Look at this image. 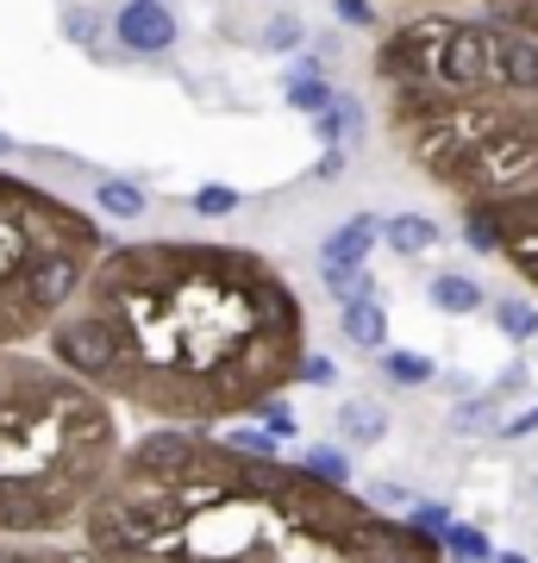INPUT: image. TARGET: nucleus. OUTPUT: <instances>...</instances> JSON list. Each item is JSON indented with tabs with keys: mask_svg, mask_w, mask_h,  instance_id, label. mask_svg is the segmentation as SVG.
I'll return each mask as SVG.
<instances>
[{
	"mask_svg": "<svg viewBox=\"0 0 538 563\" xmlns=\"http://www.w3.org/2000/svg\"><path fill=\"white\" fill-rule=\"evenodd\" d=\"M439 239H444L439 220H432V213H414V207H400V213L382 220V244H388L395 257H426Z\"/></svg>",
	"mask_w": 538,
	"mask_h": 563,
	"instance_id": "10",
	"label": "nucleus"
},
{
	"mask_svg": "<svg viewBox=\"0 0 538 563\" xmlns=\"http://www.w3.org/2000/svg\"><path fill=\"white\" fill-rule=\"evenodd\" d=\"M220 439L232 444V451H244V457H276V439H270V432H257L251 420H239L232 432H220Z\"/></svg>",
	"mask_w": 538,
	"mask_h": 563,
	"instance_id": "24",
	"label": "nucleus"
},
{
	"mask_svg": "<svg viewBox=\"0 0 538 563\" xmlns=\"http://www.w3.org/2000/svg\"><path fill=\"white\" fill-rule=\"evenodd\" d=\"M532 432H538V401H532V407H519L514 420L501 426V439H532Z\"/></svg>",
	"mask_w": 538,
	"mask_h": 563,
	"instance_id": "30",
	"label": "nucleus"
},
{
	"mask_svg": "<svg viewBox=\"0 0 538 563\" xmlns=\"http://www.w3.org/2000/svg\"><path fill=\"white\" fill-rule=\"evenodd\" d=\"M382 363V376L395 388H426V383H439V369H432V357H419V351H376Z\"/></svg>",
	"mask_w": 538,
	"mask_h": 563,
	"instance_id": "17",
	"label": "nucleus"
},
{
	"mask_svg": "<svg viewBox=\"0 0 538 563\" xmlns=\"http://www.w3.org/2000/svg\"><path fill=\"white\" fill-rule=\"evenodd\" d=\"M407 7H458V13H482V20H501L538 38V0H407Z\"/></svg>",
	"mask_w": 538,
	"mask_h": 563,
	"instance_id": "12",
	"label": "nucleus"
},
{
	"mask_svg": "<svg viewBox=\"0 0 538 563\" xmlns=\"http://www.w3.org/2000/svg\"><path fill=\"white\" fill-rule=\"evenodd\" d=\"M113 38H120L125 57H163V51H176L182 25L163 0H125L113 13Z\"/></svg>",
	"mask_w": 538,
	"mask_h": 563,
	"instance_id": "6",
	"label": "nucleus"
},
{
	"mask_svg": "<svg viewBox=\"0 0 538 563\" xmlns=\"http://www.w3.org/2000/svg\"><path fill=\"white\" fill-rule=\"evenodd\" d=\"M376 244H382V220L376 213H351L344 225L326 232V244H319V269H363Z\"/></svg>",
	"mask_w": 538,
	"mask_h": 563,
	"instance_id": "7",
	"label": "nucleus"
},
{
	"mask_svg": "<svg viewBox=\"0 0 538 563\" xmlns=\"http://www.w3.org/2000/svg\"><path fill=\"white\" fill-rule=\"evenodd\" d=\"M495 332L501 339H514V344H526V339H538V307L532 301H519V295H495Z\"/></svg>",
	"mask_w": 538,
	"mask_h": 563,
	"instance_id": "16",
	"label": "nucleus"
},
{
	"mask_svg": "<svg viewBox=\"0 0 538 563\" xmlns=\"http://www.w3.org/2000/svg\"><path fill=\"white\" fill-rule=\"evenodd\" d=\"M307 301L276 263L226 239L107 244L44 357L151 426H239L307 363Z\"/></svg>",
	"mask_w": 538,
	"mask_h": 563,
	"instance_id": "1",
	"label": "nucleus"
},
{
	"mask_svg": "<svg viewBox=\"0 0 538 563\" xmlns=\"http://www.w3.org/2000/svg\"><path fill=\"white\" fill-rule=\"evenodd\" d=\"M488 563H526V558H488Z\"/></svg>",
	"mask_w": 538,
	"mask_h": 563,
	"instance_id": "33",
	"label": "nucleus"
},
{
	"mask_svg": "<svg viewBox=\"0 0 538 563\" xmlns=\"http://www.w3.org/2000/svg\"><path fill=\"white\" fill-rule=\"evenodd\" d=\"M76 532L95 563H444L432 532L358 488L195 426L125 439Z\"/></svg>",
	"mask_w": 538,
	"mask_h": 563,
	"instance_id": "2",
	"label": "nucleus"
},
{
	"mask_svg": "<svg viewBox=\"0 0 538 563\" xmlns=\"http://www.w3.org/2000/svg\"><path fill=\"white\" fill-rule=\"evenodd\" d=\"M0 563H95V558L63 539H0Z\"/></svg>",
	"mask_w": 538,
	"mask_h": 563,
	"instance_id": "14",
	"label": "nucleus"
},
{
	"mask_svg": "<svg viewBox=\"0 0 538 563\" xmlns=\"http://www.w3.org/2000/svg\"><path fill=\"white\" fill-rule=\"evenodd\" d=\"M239 188H220V181H207V188H195V195H188V207H195L200 220H226V213H239Z\"/></svg>",
	"mask_w": 538,
	"mask_h": 563,
	"instance_id": "22",
	"label": "nucleus"
},
{
	"mask_svg": "<svg viewBox=\"0 0 538 563\" xmlns=\"http://www.w3.org/2000/svg\"><path fill=\"white\" fill-rule=\"evenodd\" d=\"M282 101L295 107V113H326V107L339 101V88L326 81L319 57H295V69H288V81H282Z\"/></svg>",
	"mask_w": 538,
	"mask_h": 563,
	"instance_id": "11",
	"label": "nucleus"
},
{
	"mask_svg": "<svg viewBox=\"0 0 538 563\" xmlns=\"http://www.w3.org/2000/svg\"><path fill=\"white\" fill-rule=\"evenodd\" d=\"M344 163H351V151H344V144H339V151H326V157L314 163V181H332V176H344Z\"/></svg>",
	"mask_w": 538,
	"mask_h": 563,
	"instance_id": "31",
	"label": "nucleus"
},
{
	"mask_svg": "<svg viewBox=\"0 0 538 563\" xmlns=\"http://www.w3.org/2000/svg\"><path fill=\"white\" fill-rule=\"evenodd\" d=\"M319 282H326V295L339 307H351V301H382V282H376V269L363 263V269H319Z\"/></svg>",
	"mask_w": 538,
	"mask_h": 563,
	"instance_id": "15",
	"label": "nucleus"
},
{
	"mask_svg": "<svg viewBox=\"0 0 538 563\" xmlns=\"http://www.w3.org/2000/svg\"><path fill=\"white\" fill-rule=\"evenodd\" d=\"M300 383H314V388L339 383V369H332V357H319V351H307V363H300Z\"/></svg>",
	"mask_w": 538,
	"mask_h": 563,
	"instance_id": "29",
	"label": "nucleus"
},
{
	"mask_svg": "<svg viewBox=\"0 0 538 563\" xmlns=\"http://www.w3.org/2000/svg\"><path fill=\"white\" fill-rule=\"evenodd\" d=\"M107 232L57 188L0 169V351H25L69 313Z\"/></svg>",
	"mask_w": 538,
	"mask_h": 563,
	"instance_id": "5",
	"label": "nucleus"
},
{
	"mask_svg": "<svg viewBox=\"0 0 538 563\" xmlns=\"http://www.w3.org/2000/svg\"><path fill=\"white\" fill-rule=\"evenodd\" d=\"M0 157H13V139H7V132H0Z\"/></svg>",
	"mask_w": 538,
	"mask_h": 563,
	"instance_id": "32",
	"label": "nucleus"
},
{
	"mask_svg": "<svg viewBox=\"0 0 538 563\" xmlns=\"http://www.w3.org/2000/svg\"><path fill=\"white\" fill-rule=\"evenodd\" d=\"M439 544H444V563H488V558H495V551H488V539H482L476 526H463V520L444 526Z\"/></svg>",
	"mask_w": 538,
	"mask_h": 563,
	"instance_id": "19",
	"label": "nucleus"
},
{
	"mask_svg": "<svg viewBox=\"0 0 538 563\" xmlns=\"http://www.w3.org/2000/svg\"><path fill=\"white\" fill-rule=\"evenodd\" d=\"M163 7H169V0H163Z\"/></svg>",
	"mask_w": 538,
	"mask_h": 563,
	"instance_id": "34",
	"label": "nucleus"
},
{
	"mask_svg": "<svg viewBox=\"0 0 538 563\" xmlns=\"http://www.w3.org/2000/svg\"><path fill=\"white\" fill-rule=\"evenodd\" d=\"M300 470H314L319 483H339L351 488V457H344V444H319V451H307V457H295Z\"/></svg>",
	"mask_w": 538,
	"mask_h": 563,
	"instance_id": "20",
	"label": "nucleus"
},
{
	"mask_svg": "<svg viewBox=\"0 0 538 563\" xmlns=\"http://www.w3.org/2000/svg\"><path fill=\"white\" fill-rule=\"evenodd\" d=\"M495 407H501V401H488V395H470V401H458V413H451V432H482V426H501Z\"/></svg>",
	"mask_w": 538,
	"mask_h": 563,
	"instance_id": "23",
	"label": "nucleus"
},
{
	"mask_svg": "<svg viewBox=\"0 0 538 563\" xmlns=\"http://www.w3.org/2000/svg\"><path fill=\"white\" fill-rule=\"evenodd\" d=\"M257 420L270 426V439H276V444H282V439H295V432H300V420L288 413V401H263V407H257Z\"/></svg>",
	"mask_w": 538,
	"mask_h": 563,
	"instance_id": "26",
	"label": "nucleus"
},
{
	"mask_svg": "<svg viewBox=\"0 0 538 563\" xmlns=\"http://www.w3.org/2000/svg\"><path fill=\"white\" fill-rule=\"evenodd\" d=\"M120 451V407L39 351H0V539L76 532Z\"/></svg>",
	"mask_w": 538,
	"mask_h": 563,
	"instance_id": "4",
	"label": "nucleus"
},
{
	"mask_svg": "<svg viewBox=\"0 0 538 563\" xmlns=\"http://www.w3.org/2000/svg\"><path fill=\"white\" fill-rule=\"evenodd\" d=\"M395 151L463 213V244L538 288V38L458 7H407L376 38Z\"/></svg>",
	"mask_w": 538,
	"mask_h": 563,
	"instance_id": "3",
	"label": "nucleus"
},
{
	"mask_svg": "<svg viewBox=\"0 0 538 563\" xmlns=\"http://www.w3.org/2000/svg\"><path fill=\"white\" fill-rule=\"evenodd\" d=\"M339 325H344V339L358 344V351H382V344H388V307L382 301L339 307Z\"/></svg>",
	"mask_w": 538,
	"mask_h": 563,
	"instance_id": "13",
	"label": "nucleus"
},
{
	"mask_svg": "<svg viewBox=\"0 0 538 563\" xmlns=\"http://www.w3.org/2000/svg\"><path fill=\"white\" fill-rule=\"evenodd\" d=\"M95 201H100V213H113V220H139L144 207H151V195H144L139 181H95Z\"/></svg>",
	"mask_w": 538,
	"mask_h": 563,
	"instance_id": "18",
	"label": "nucleus"
},
{
	"mask_svg": "<svg viewBox=\"0 0 538 563\" xmlns=\"http://www.w3.org/2000/svg\"><path fill=\"white\" fill-rule=\"evenodd\" d=\"M339 439L351 451H370V444L388 439V407L370 401V395H344L339 401Z\"/></svg>",
	"mask_w": 538,
	"mask_h": 563,
	"instance_id": "9",
	"label": "nucleus"
},
{
	"mask_svg": "<svg viewBox=\"0 0 538 563\" xmlns=\"http://www.w3.org/2000/svg\"><path fill=\"white\" fill-rule=\"evenodd\" d=\"M426 301L439 307V313H451V320H463V313H482L488 295H482V282L470 269H432L426 276Z\"/></svg>",
	"mask_w": 538,
	"mask_h": 563,
	"instance_id": "8",
	"label": "nucleus"
},
{
	"mask_svg": "<svg viewBox=\"0 0 538 563\" xmlns=\"http://www.w3.org/2000/svg\"><path fill=\"white\" fill-rule=\"evenodd\" d=\"M314 139L326 144V151H339V144H344V113H339V101L326 107V113H314Z\"/></svg>",
	"mask_w": 538,
	"mask_h": 563,
	"instance_id": "28",
	"label": "nucleus"
},
{
	"mask_svg": "<svg viewBox=\"0 0 538 563\" xmlns=\"http://www.w3.org/2000/svg\"><path fill=\"white\" fill-rule=\"evenodd\" d=\"M63 32H69L76 44H100V32H107V20H100V13H88V7H76V13L63 20Z\"/></svg>",
	"mask_w": 538,
	"mask_h": 563,
	"instance_id": "27",
	"label": "nucleus"
},
{
	"mask_svg": "<svg viewBox=\"0 0 538 563\" xmlns=\"http://www.w3.org/2000/svg\"><path fill=\"white\" fill-rule=\"evenodd\" d=\"M532 488H538V483H532Z\"/></svg>",
	"mask_w": 538,
	"mask_h": 563,
	"instance_id": "35",
	"label": "nucleus"
},
{
	"mask_svg": "<svg viewBox=\"0 0 538 563\" xmlns=\"http://www.w3.org/2000/svg\"><path fill=\"white\" fill-rule=\"evenodd\" d=\"M263 51H295V57H300V51H307V20H300V13H276V20H270V25H263Z\"/></svg>",
	"mask_w": 538,
	"mask_h": 563,
	"instance_id": "21",
	"label": "nucleus"
},
{
	"mask_svg": "<svg viewBox=\"0 0 538 563\" xmlns=\"http://www.w3.org/2000/svg\"><path fill=\"white\" fill-rule=\"evenodd\" d=\"M332 20L351 25V32H376L382 13H376V0H332Z\"/></svg>",
	"mask_w": 538,
	"mask_h": 563,
	"instance_id": "25",
	"label": "nucleus"
}]
</instances>
